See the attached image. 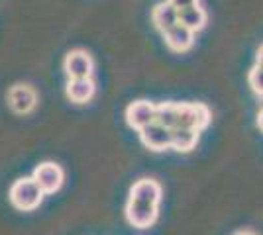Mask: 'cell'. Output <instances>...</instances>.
Here are the masks:
<instances>
[{
	"label": "cell",
	"mask_w": 263,
	"mask_h": 235,
	"mask_svg": "<svg viewBox=\"0 0 263 235\" xmlns=\"http://www.w3.org/2000/svg\"><path fill=\"white\" fill-rule=\"evenodd\" d=\"M161 202V186L154 179H140L134 182L126 204V218L130 225L145 229L155 224Z\"/></svg>",
	"instance_id": "cell-1"
},
{
	"label": "cell",
	"mask_w": 263,
	"mask_h": 235,
	"mask_svg": "<svg viewBox=\"0 0 263 235\" xmlns=\"http://www.w3.org/2000/svg\"><path fill=\"white\" fill-rule=\"evenodd\" d=\"M45 192L42 186L35 182L33 177H24V179L14 180L10 186V202L14 208L22 210V212H32L35 210L42 200H44Z\"/></svg>",
	"instance_id": "cell-2"
},
{
	"label": "cell",
	"mask_w": 263,
	"mask_h": 235,
	"mask_svg": "<svg viewBox=\"0 0 263 235\" xmlns=\"http://www.w3.org/2000/svg\"><path fill=\"white\" fill-rule=\"evenodd\" d=\"M209 106L198 104V102H179V112H177V127H189L202 132L210 123Z\"/></svg>",
	"instance_id": "cell-3"
},
{
	"label": "cell",
	"mask_w": 263,
	"mask_h": 235,
	"mask_svg": "<svg viewBox=\"0 0 263 235\" xmlns=\"http://www.w3.org/2000/svg\"><path fill=\"white\" fill-rule=\"evenodd\" d=\"M171 139H173V130H169L157 122H152L143 130H140V141L143 143V147H147L152 151L171 149Z\"/></svg>",
	"instance_id": "cell-4"
},
{
	"label": "cell",
	"mask_w": 263,
	"mask_h": 235,
	"mask_svg": "<svg viewBox=\"0 0 263 235\" xmlns=\"http://www.w3.org/2000/svg\"><path fill=\"white\" fill-rule=\"evenodd\" d=\"M32 177L42 186V190L45 194H55V192L63 186V179H65L63 168L59 167V165H55V163H51V161L37 165V167L33 168Z\"/></svg>",
	"instance_id": "cell-5"
},
{
	"label": "cell",
	"mask_w": 263,
	"mask_h": 235,
	"mask_svg": "<svg viewBox=\"0 0 263 235\" xmlns=\"http://www.w3.org/2000/svg\"><path fill=\"white\" fill-rule=\"evenodd\" d=\"M63 71H65V75L69 78L92 77V71H95L92 57L88 55L87 51H83V49H73L65 55Z\"/></svg>",
	"instance_id": "cell-6"
},
{
	"label": "cell",
	"mask_w": 263,
	"mask_h": 235,
	"mask_svg": "<svg viewBox=\"0 0 263 235\" xmlns=\"http://www.w3.org/2000/svg\"><path fill=\"white\" fill-rule=\"evenodd\" d=\"M155 112H157V104L147 100H138L132 102L126 108V122L132 130H143L145 125L155 122Z\"/></svg>",
	"instance_id": "cell-7"
},
{
	"label": "cell",
	"mask_w": 263,
	"mask_h": 235,
	"mask_svg": "<svg viewBox=\"0 0 263 235\" xmlns=\"http://www.w3.org/2000/svg\"><path fill=\"white\" fill-rule=\"evenodd\" d=\"M8 104L16 114H30L37 104L35 90L28 84H14L8 90Z\"/></svg>",
	"instance_id": "cell-8"
},
{
	"label": "cell",
	"mask_w": 263,
	"mask_h": 235,
	"mask_svg": "<svg viewBox=\"0 0 263 235\" xmlns=\"http://www.w3.org/2000/svg\"><path fill=\"white\" fill-rule=\"evenodd\" d=\"M163 37H165L167 47L177 51V53H185V51H189V49L193 47V44H195V32L189 30V28L183 26L181 22L175 24L173 28H169L163 34Z\"/></svg>",
	"instance_id": "cell-9"
},
{
	"label": "cell",
	"mask_w": 263,
	"mask_h": 235,
	"mask_svg": "<svg viewBox=\"0 0 263 235\" xmlns=\"http://www.w3.org/2000/svg\"><path fill=\"white\" fill-rule=\"evenodd\" d=\"M95 90H97V84H95V80L90 77L69 78L65 94L71 102H75V104H85V102H88L95 96Z\"/></svg>",
	"instance_id": "cell-10"
},
{
	"label": "cell",
	"mask_w": 263,
	"mask_h": 235,
	"mask_svg": "<svg viewBox=\"0 0 263 235\" xmlns=\"http://www.w3.org/2000/svg\"><path fill=\"white\" fill-rule=\"evenodd\" d=\"M152 22H154V26L161 34H165L169 28H173L175 24H179V8H175L173 4H169L165 0V2L157 4L154 8V12H152Z\"/></svg>",
	"instance_id": "cell-11"
},
{
	"label": "cell",
	"mask_w": 263,
	"mask_h": 235,
	"mask_svg": "<svg viewBox=\"0 0 263 235\" xmlns=\"http://www.w3.org/2000/svg\"><path fill=\"white\" fill-rule=\"evenodd\" d=\"M206 20H209V14L200 4H193V6H186V8L179 10V22L186 26L189 30H193L195 34L206 26Z\"/></svg>",
	"instance_id": "cell-12"
},
{
	"label": "cell",
	"mask_w": 263,
	"mask_h": 235,
	"mask_svg": "<svg viewBox=\"0 0 263 235\" xmlns=\"http://www.w3.org/2000/svg\"><path fill=\"white\" fill-rule=\"evenodd\" d=\"M200 132L198 130H189V127H175L173 130V139H171V149L179 153H191L198 143Z\"/></svg>",
	"instance_id": "cell-13"
},
{
	"label": "cell",
	"mask_w": 263,
	"mask_h": 235,
	"mask_svg": "<svg viewBox=\"0 0 263 235\" xmlns=\"http://www.w3.org/2000/svg\"><path fill=\"white\" fill-rule=\"evenodd\" d=\"M177 112H179V102H163L157 104V112H155V122L175 130L177 127Z\"/></svg>",
	"instance_id": "cell-14"
},
{
	"label": "cell",
	"mask_w": 263,
	"mask_h": 235,
	"mask_svg": "<svg viewBox=\"0 0 263 235\" xmlns=\"http://www.w3.org/2000/svg\"><path fill=\"white\" fill-rule=\"evenodd\" d=\"M248 82H250V87L255 94H263V65H257L255 63V67L250 71V77H248Z\"/></svg>",
	"instance_id": "cell-15"
},
{
	"label": "cell",
	"mask_w": 263,
	"mask_h": 235,
	"mask_svg": "<svg viewBox=\"0 0 263 235\" xmlns=\"http://www.w3.org/2000/svg\"><path fill=\"white\" fill-rule=\"evenodd\" d=\"M169 4H173L175 8H186V6H193V4H198V0H167Z\"/></svg>",
	"instance_id": "cell-16"
},
{
	"label": "cell",
	"mask_w": 263,
	"mask_h": 235,
	"mask_svg": "<svg viewBox=\"0 0 263 235\" xmlns=\"http://www.w3.org/2000/svg\"><path fill=\"white\" fill-rule=\"evenodd\" d=\"M255 63L257 65H263V45L257 49V57H255Z\"/></svg>",
	"instance_id": "cell-17"
},
{
	"label": "cell",
	"mask_w": 263,
	"mask_h": 235,
	"mask_svg": "<svg viewBox=\"0 0 263 235\" xmlns=\"http://www.w3.org/2000/svg\"><path fill=\"white\" fill-rule=\"evenodd\" d=\"M257 127L263 132V106H261V110H259V114H257Z\"/></svg>",
	"instance_id": "cell-18"
},
{
	"label": "cell",
	"mask_w": 263,
	"mask_h": 235,
	"mask_svg": "<svg viewBox=\"0 0 263 235\" xmlns=\"http://www.w3.org/2000/svg\"><path fill=\"white\" fill-rule=\"evenodd\" d=\"M236 235H253V233H250V231H238Z\"/></svg>",
	"instance_id": "cell-19"
},
{
	"label": "cell",
	"mask_w": 263,
	"mask_h": 235,
	"mask_svg": "<svg viewBox=\"0 0 263 235\" xmlns=\"http://www.w3.org/2000/svg\"><path fill=\"white\" fill-rule=\"evenodd\" d=\"M261 106H263V94H261Z\"/></svg>",
	"instance_id": "cell-20"
}]
</instances>
